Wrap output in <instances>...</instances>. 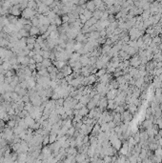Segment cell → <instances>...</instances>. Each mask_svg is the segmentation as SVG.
I'll use <instances>...</instances> for the list:
<instances>
[{
  "mask_svg": "<svg viewBox=\"0 0 162 163\" xmlns=\"http://www.w3.org/2000/svg\"><path fill=\"white\" fill-rule=\"evenodd\" d=\"M38 32H39V29H38V28H36V27L33 26L31 28V30H30V34H31V35H33V36H34V35H35V34H37Z\"/></svg>",
  "mask_w": 162,
  "mask_h": 163,
  "instance_id": "cell-1",
  "label": "cell"
}]
</instances>
